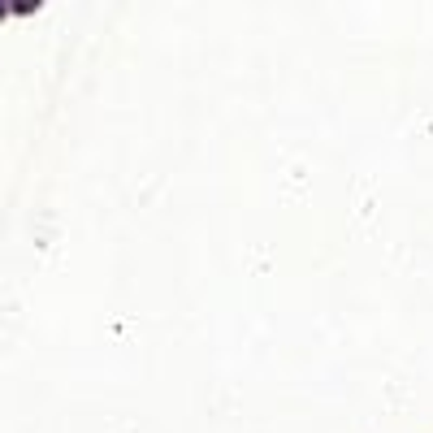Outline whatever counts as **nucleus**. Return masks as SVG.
Masks as SVG:
<instances>
[]
</instances>
